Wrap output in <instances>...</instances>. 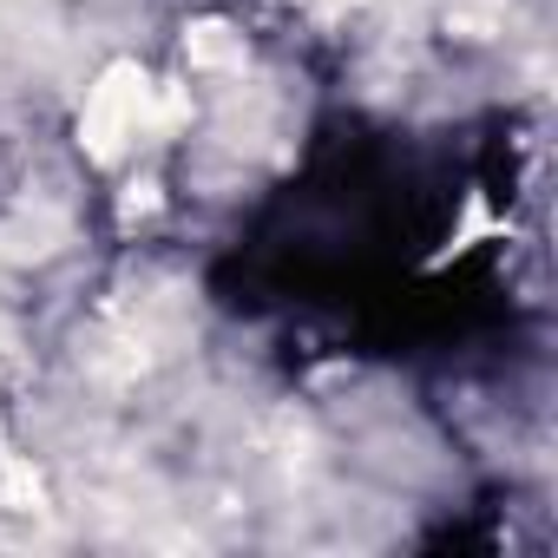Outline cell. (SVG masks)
Here are the masks:
<instances>
[{
	"instance_id": "7a4b0ae2",
	"label": "cell",
	"mask_w": 558,
	"mask_h": 558,
	"mask_svg": "<svg viewBox=\"0 0 558 558\" xmlns=\"http://www.w3.org/2000/svg\"><path fill=\"white\" fill-rule=\"evenodd\" d=\"M191 60H197V66H236L243 47L230 40V27H197V34H191Z\"/></svg>"
},
{
	"instance_id": "6da1fadb",
	"label": "cell",
	"mask_w": 558,
	"mask_h": 558,
	"mask_svg": "<svg viewBox=\"0 0 558 558\" xmlns=\"http://www.w3.org/2000/svg\"><path fill=\"white\" fill-rule=\"evenodd\" d=\"M158 119H171V106L158 99V86H151L138 66H112V73L93 86L80 132H86V151H93V158H119V151H125L138 132H151Z\"/></svg>"
}]
</instances>
